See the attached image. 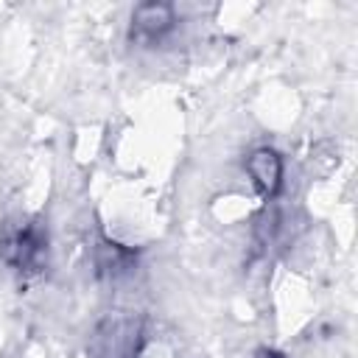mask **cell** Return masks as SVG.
I'll list each match as a JSON object with an SVG mask.
<instances>
[{"label":"cell","mask_w":358,"mask_h":358,"mask_svg":"<svg viewBox=\"0 0 358 358\" xmlns=\"http://www.w3.org/2000/svg\"><path fill=\"white\" fill-rule=\"evenodd\" d=\"M243 171L263 201H274L280 196V190L285 185V162L277 148L255 145L243 159Z\"/></svg>","instance_id":"3"},{"label":"cell","mask_w":358,"mask_h":358,"mask_svg":"<svg viewBox=\"0 0 358 358\" xmlns=\"http://www.w3.org/2000/svg\"><path fill=\"white\" fill-rule=\"evenodd\" d=\"M50 238L42 218H11L0 224V263L22 277H39L48 268Z\"/></svg>","instance_id":"1"},{"label":"cell","mask_w":358,"mask_h":358,"mask_svg":"<svg viewBox=\"0 0 358 358\" xmlns=\"http://www.w3.org/2000/svg\"><path fill=\"white\" fill-rule=\"evenodd\" d=\"M140 350H143V333L134 330L131 338H129V344H126V358H140Z\"/></svg>","instance_id":"5"},{"label":"cell","mask_w":358,"mask_h":358,"mask_svg":"<svg viewBox=\"0 0 358 358\" xmlns=\"http://www.w3.org/2000/svg\"><path fill=\"white\" fill-rule=\"evenodd\" d=\"M92 263H95L98 277H103V280H123V277L134 274V268L140 263V252L126 246V243H120V241L98 235V241L92 246Z\"/></svg>","instance_id":"4"},{"label":"cell","mask_w":358,"mask_h":358,"mask_svg":"<svg viewBox=\"0 0 358 358\" xmlns=\"http://www.w3.org/2000/svg\"><path fill=\"white\" fill-rule=\"evenodd\" d=\"M179 28V14L171 3H140L129 14V42L137 48H159Z\"/></svg>","instance_id":"2"},{"label":"cell","mask_w":358,"mask_h":358,"mask_svg":"<svg viewBox=\"0 0 358 358\" xmlns=\"http://www.w3.org/2000/svg\"><path fill=\"white\" fill-rule=\"evenodd\" d=\"M255 358H285L280 350H271V347H263V350H257L255 352Z\"/></svg>","instance_id":"6"}]
</instances>
